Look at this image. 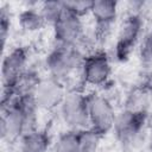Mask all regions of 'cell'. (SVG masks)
Returning a JSON list of instances; mask_svg holds the SVG:
<instances>
[{
  "label": "cell",
  "mask_w": 152,
  "mask_h": 152,
  "mask_svg": "<svg viewBox=\"0 0 152 152\" xmlns=\"http://www.w3.org/2000/svg\"><path fill=\"white\" fill-rule=\"evenodd\" d=\"M18 24L25 32H37L46 25V21L39 10L28 7L19 13Z\"/></svg>",
  "instance_id": "cell-14"
},
{
  "label": "cell",
  "mask_w": 152,
  "mask_h": 152,
  "mask_svg": "<svg viewBox=\"0 0 152 152\" xmlns=\"http://www.w3.org/2000/svg\"><path fill=\"white\" fill-rule=\"evenodd\" d=\"M27 50L24 46H17L10 50L1 64V82L2 90L13 91L15 84L26 71Z\"/></svg>",
  "instance_id": "cell-9"
},
{
  "label": "cell",
  "mask_w": 152,
  "mask_h": 152,
  "mask_svg": "<svg viewBox=\"0 0 152 152\" xmlns=\"http://www.w3.org/2000/svg\"><path fill=\"white\" fill-rule=\"evenodd\" d=\"M59 108L61 116L70 129L80 131L83 128H89L87 95L78 90L69 91L66 93Z\"/></svg>",
  "instance_id": "cell-5"
},
{
  "label": "cell",
  "mask_w": 152,
  "mask_h": 152,
  "mask_svg": "<svg viewBox=\"0 0 152 152\" xmlns=\"http://www.w3.org/2000/svg\"><path fill=\"white\" fill-rule=\"evenodd\" d=\"M152 84L146 80L137 84L127 95L125 109L147 113V107L152 97Z\"/></svg>",
  "instance_id": "cell-12"
},
{
  "label": "cell",
  "mask_w": 152,
  "mask_h": 152,
  "mask_svg": "<svg viewBox=\"0 0 152 152\" xmlns=\"http://www.w3.org/2000/svg\"><path fill=\"white\" fill-rule=\"evenodd\" d=\"M101 135L90 128L78 131V151L77 152H97Z\"/></svg>",
  "instance_id": "cell-15"
},
{
  "label": "cell",
  "mask_w": 152,
  "mask_h": 152,
  "mask_svg": "<svg viewBox=\"0 0 152 152\" xmlns=\"http://www.w3.org/2000/svg\"><path fill=\"white\" fill-rule=\"evenodd\" d=\"M65 95L66 91L63 82L50 76L48 78L39 80L32 91V97L36 106L38 109L44 110H50L61 106Z\"/></svg>",
  "instance_id": "cell-10"
},
{
  "label": "cell",
  "mask_w": 152,
  "mask_h": 152,
  "mask_svg": "<svg viewBox=\"0 0 152 152\" xmlns=\"http://www.w3.org/2000/svg\"><path fill=\"white\" fill-rule=\"evenodd\" d=\"M87 99L89 128L103 137L110 131H113L116 118L114 107L106 96L96 93L88 94Z\"/></svg>",
  "instance_id": "cell-4"
},
{
  "label": "cell",
  "mask_w": 152,
  "mask_h": 152,
  "mask_svg": "<svg viewBox=\"0 0 152 152\" xmlns=\"http://www.w3.org/2000/svg\"><path fill=\"white\" fill-rule=\"evenodd\" d=\"M84 57L77 45H56L45 61L50 77L64 82L74 71L81 69Z\"/></svg>",
  "instance_id": "cell-2"
},
{
  "label": "cell",
  "mask_w": 152,
  "mask_h": 152,
  "mask_svg": "<svg viewBox=\"0 0 152 152\" xmlns=\"http://www.w3.org/2000/svg\"><path fill=\"white\" fill-rule=\"evenodd\" d=\"M119 5L113 0H95L93 1L90 14L95 23V37L104 38L118 18Z\"/></svg>",
  "instance_id": "cell-11"
},
{
  "label": "cell",
  "mask_w": 152,
  "mask_h": 152,
  "mask_svg": "<svg viewBox=\"0 0 152 152\" xmlns=\"http://www.w3.org/2000/svg\"><path fill=\"white\" fill-rule=\"evenodd\" d=\"M84 84L100 87L108 82L112 75V64L108 55L103 51H94L86 55L80 69Z\"/></svg>",
  "instance_id": "cell-7"
},
{
  "label": "cell",
  "mask_w": 152,
  "mask_h": 152,
  "mask_svg": "<svg viewBox=\"0 0 152 152\" xmlns=\"http://www.w3.org/2000/svg\"><path fill=\"white\" fill-rule=\"evenodd\" d=\"M65 6L64 1H45L42 4L39 11L43 14L46 24L53 25L55 21L61 17Z\"/></svg>",
  "instance_id": "cell-17"
},
{
  "label": "cell",
  "mask_w": 152,
  "mask_h": 152,
  "mask_svg": "<svg viewBox=\"0 0 152 152\" xmlns=\"http://www.w3.org/2000/svg\"><path fill=\"white\" fill-rule=\"evenodd\" d=\"M78 151V131L69 129L58 135L53 142V152H77Z\"/></svg>",
  "instance_id": "cell-16"
},
{
  "label": "cell",
  "mask_w": 152,
  "mask_h": 152,
  "mask_svg": "<svg viewBox=\"0 0 152 152\" xmlns=\"http://www.w3.org/2000/svg\"><path fill=\"white\" fill-rule=\"evenodd\" d=\"M50 145L49 134L37 128L25 133L19 139V152H48Z\"/></svg>",
  "instance_id": "cell-13"
},
{
  "label": "cell",
  "mask_w": 152,
  "mask_h": 152,
  "mask_svg": "<svg viewBox=\"0 0 152 152\" xmlns=\"http://www.w3.org/2000/svg\"><path fill=\"white\" fill-rule=\"evenodd\" d=\"M138 55L144 65L152 64V27L142 34L138 45Z\"/></svg>",
  "instance_id": "cell-18"
},
{
  "label": "cell",
  "mask_w": 152,
  "mask_h": 152,
  "mask_svg": "<svg viewBox=\"0 0 152 152\" xmlns=\"http://www.w3.org/2000/svg\"><path fill=\"white\" fill-rule=\"evenodd\" d=\"M147 113L124 109L116 114L113 131L116 139L122 145H133L139 139L140 134L146 128Z\"/></svg>",
  "instance_id": "cell-6"
},
{
  "label": "cell",
  "mask_w": 152,
  "mask_h": 152,
  "mask_svg": "<svg viewBox=\"0 0 152 152\" xmlns=\"http://www.w3.org/2000/svg\"><path fill=\"white\" fill-rule=\"evenodd\" d=\"M52 27L56 45H77L83 36L82 18L71 12L66 6Z\"/></svg>",
  "instance_id": "cell-8"
},
{
  "label": "cell",
  "mask_w": 152,
  "mask_h": 152,
  "mask_svg": "<svg viewBox=\"0 0 152 152\" xmlns=\"http://www.w3.org/2000/svg\"><path fill=\"white\" fill-rule=\"evenodd\" d=\"M144 19L139 12H131L122 20L114 46V55L119 62H125L138 48L142 37Z\"/></svg>",
  "instance_id": "cell-3"
},
{
  "label": "cell",
  "mask_w": 152,
  "mask_h": 152,
  "mask_svg": "<svg viewBox=\"0 0 152 152\" xmlns=\"http://www.w3.org/2000/svg\"><path fill=\"white\" fill-rule=\"evenodd\" d=\"M65 6L74 12L76 15L78 17H84L87 14L90 13L91 11V6H93V1L89 0H80V1H64Z\"/></svg>",
  "instance_id": "cell-19"
},
{
  "label": "cell",
  "mask_w": 152,
  "mask_h": 152,
  "mask_svg": "<svg viewBox=\"0 0 152 152\" xmlns=\"http://www.w3.org/2000/svg\"><path fill=\"white\" fill-rule=\"evenodd\" d=\"M0 133L4 140L20 139L25 133L37 129L38 107L32 94L17 96L11 102L1 104Z\"/></svg>",
  "instance_id": "cell-1"
},
{
  "label": "cell",
  "mask_w": 152,
  "mask_h": 152,
  "mask_svg": "<svg viewBox=\"0 0 152 152\" xmlns=\"http://www.w3.org/2000/svg\"><path fill=\"white\" fill-rule=\"evenodd\" d=\"M10 30H11L10 14L6 12L5 8H2L0 13V39H1L2 46H5L6 44V40L10 36Z\"/></svg>",
  "instance_id": "cell-20"
}]
</instances>
